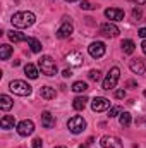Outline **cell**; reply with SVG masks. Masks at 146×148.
<instances>
[{
  "instance_id": "6da1fadb",
  "label": "cell",
  "mask_w": 146,
  "mask_h": 148,
  "mask_svg": "<svg viewBox=\"0 0 146 148\" xmlns=\"http://www.w3.org/2000/svg\"><path fill=\"white\" fill-rule=\"evenodd\" d=\"M10 21H12V24H14L16 28H29V26L35 24L36 17H35L33 12L23 10V12H16V14H12Z\"/></svg>"
},
{
  "instance_id": "7a4b0ae2",
  "label": "cell",
  "mask_w": 146,
  "mask_h": 148,
  "mask_svg": "<svg viewBox=\"0 0 146 148\" xmlns=\"http://www.w3.org/2000/svg\"><path fill=\"white\" fill-rule=\"evenodd\" d=\"M38 67L45 76H55L57 74V64L50 55H41V59L38 60Z\"/></svg>"
},
{
  "instance_id": "3957f363",
  "label": "cell",
  "mask_w": 146,
  "mask_h": 148,
  "mask_svg": "<svg viewBox=\"0 0 146 148\" xmlns=\"http://www.w3.org/2000/svg\"><path fill=\"white\" fill-rule=\"evenodd\" d=\"M9 90L14 93V95H19V97H29L31 95V86L26 83V81H21V79H16V81H10L9 84Z\"/></svg>"
},
{
  "instance_id": "277c9868",
  "label": "cell",
  "mask_w": 146,
  "mask_h": 148,
  "mask_svg": "<svg viewBox=\"0 0 146 148\" xmlns=\"http://www.w3.org/2000/svg\"><path fill=\"white\" fill-rule=\"evenodd\" d=\"M119 77H120V69L119 67H112L107 74V77H105V81H103V90H113L115 86H117V83H119Z\"/></svg>"
},
{
  "instance_id": "5b68a950",
  "label": "cell",
  "mask_w": 146,
  "mask_h": 148,
  "mask_svg": "<svg viewBox=\"0 0 146 148\" xmlns=\"http://www.w3.org/2000/svg\"><path fill=\"white\" fill-rule=\"evenodd\" d=\"M67 127H69V131H71L72 134H79V133H83V131L86 129V121H84L81 115H74V117L69 119Z\"/></svg>"
},
{
  "instance_id": "8992f818",
  "label": "cell",
  "mask_w": 146,
  "mask_h": 148,
  "mask_svg": "<svg viewBox=\"0 0 146 148\" xmlns=\"http://www.w3.org/2000/svg\"><path fill=\"white\" fill-rule=\"evenodd\" d=\"M105 43H102V41H93L89 47H88V52H89V55L93 57V59H100V57H103L105 55Z\"/></svg>"
},
{
  "instance_id": "52a82bcc",
  "label": "cell",
  "mask_w": 146,
  "mask_h": 148,
  "mask_svg": "<svg viewBox=\"0 0 146 148\" xmlns=\"http://www.w3.org/2000/svg\"><path fill=\"white\" fill-rule=\"evenodd\" d=\"M100 145H102V148H124L122 141L117 136H112V134H105L100 140Z\"/></svg>"
},
{
  "instance_id": "ba28073f",
  "label": "cell",
  "mask_w": 146,
  "mask_h": 148,
  "mask_svg": "<svg viewBox=\"0 0 146 148\" xmlns=\"http://www.w3.org/2000/svg\"><path fill=\"white\" fill-rule=\"evenodd\" d=\"M91 109L95 112H103L110 109V100L105 97H95L93 102H91Z\"/></svg>"
},
{
  "instance_id": "9c48e42d",
  "label": "cell",
  "mask_w": 146,
  "mask_h": 148,
  "mask_svg": "<svg viewBox=\"0 0 146 148\" xmlns=\"http://www.w3.org/2000/svg\"><path fill=\"white\" fill-rule=\"evenodd\" d=\"M33 131H35V122L29 119H24L17 124V133L21 136H29V134H33Z\"/></svg>"
},
{
  "instance_id": "30bf717a",
  "label": "cell",
  "mask_w": 146,
  "mask_h": 148,
  "mask_svg": "<svg viewBox=\"0 0 146 148\" xmlns=\"http://www.w3.org/2000/svg\"><path fill=\"white\" fill-rule=\"evenodd\" d=\"M119 33H120L119 28L115 24H112V23H103L100 26V35H103V36H107V38H115Z\"/></svg>"
},
{
  "instance_id": "8fae6325",
  "label": "cell",
  "mask_w": 146,
  "mask_h": 148,
  "mask_svg": "<svg viewBox=\"0 0 146 148\" xmlns=\"http://www.w3.org/2000/svg\"><path fill=\"white\" fill-rule=\"evenodd\" d=\"M72 31H74V26H72V23L71 21H64L60 26H59V29H57V38H69L71 35H72Z\"/></svg>"
},
{
  "instance_id": "7c38bea8",
  "label": "cell",
  "mask_w": 146,
  "mask_h": 148,
  "mask_svg": "<svg viewBox=\"0 0 146 148\" xmlns=\"http://www.w3.org/2000/svg\"><path fill=\"white\" fill-rule=\"evenodd\" d=\"M129 67H131V71L134 74H145L146 73V60L141 59V57L132 59V60L129 62Z\"/></svg>"
},
{
  "instance_id": "4fadbf2b",
  "label": "cell",
  "mask_w": 146,
  "mask_h": 148,
  "mask_svg": "<svg viewBox=\"0 0 146 148\" xmlns=\"http://www.w3.org/2000/svg\"><path fill=\"white\" fill-rule=\"evenodd\" d=\"M105 17L110 21H124V10L117 7H110L105 10Z\"/></svg>"
},
{
  "instance_id": "5bb4252c",
  "label": "cell",
  "mask_w": 146,
  "mask_h": 148,
  "mask_svg": "<svg viewBox=\"0 0 146 148\" xmlns=\"http://www.w3.org/2000/svg\"><path fill=\"white\" fill-rule=\"evenodd\" d=\"M65 60H67L71 66L77 67V66H83L84 57H83V53H81V52H71L69 55H65Z\"/></svg>"
},
{
  "instance_id": "9a60e30c",
  "label": "cell",
  "mask_w": 146,
  "mask_h": 148,
  "mask_svg": "<svg viewBox=\"0 0 146 148\" xmlns=\"http://www.w3.org/2000/svg\"><path fill=\"white\" fill-rule=\"evenodd\" d=\"M41 126L45 129H52L55 126V117L50 114V112H43L41 114Z\"/></svg>"
},
{
  "instance_id": "2e32d148",
  "label": "cell",
  "mask_w": 146,
  "mask_h": 148,
  "mask_svg": "<svg viewBox=\"0 0 146 148\" xmlns=\"http://www.w3.org/2000/svg\"><path fill=\"white\" fill-rule=\"evenodd\" d=\"M40 95H41V98H45V100H53L55 95H57V91H55V88H52V86H43V88L40 90Z\"/></svg>"
},
{
  "instance_id": "e0dca14e",
  "label": "cell",
  "mask_w": 146,
  "mask_h": 148,
  "mask_svg": "<svg viewBox=\"0 0 146 148\" xmlns=\"http://www.w3.org/2000/svg\"><path fill=\"white\" fill-rule=\"evenodd\" d=\"M0 126H2V129H14L16 119H14L12 115H3V117L0 119Z\"/></svg>"
},
{
  "instance_id": "ac0fdd59",
  "label": "cell",
  "mask_w": 146,
  "mask_h": 148,
  "mask_svg": "<svg viewBox=\"0 0 146 148\" xmlns=\"http://www.w3.org/2000/svg\"><path fill=\"white\" fill-rule=\"evenodd\" d=\"M120 47H122V52H124L126 55H131V53L134 52V48H136V43H134L132 40H124Z\"/></svg>"
},
{
  "instance_id": "d6986e66",
  "label": "cell",
  "mask_w": 146,
  "mask_h": 148,
  "mask_svg": "<svg viewBox=\"0 0 146 148\" xmlns=\"http://www.w3.org/2000/svg\"><path fill=\"white\" fill-rule=\"evenodd\" d=\"M9 38H10V41H14V43H19V41H28V36L26 35H23L21 31H9Z\"/></svg>"
},
{
  "instance_id": "ffe728a7",
  "label": "cell",
  "mask_w": 146,
  "mask_h": 148,
  "mask_svg": "<svg viewBox=\"0 0 146 148\" xmlns=\"http://www.w3.org/2000/svg\"><path fill=\"white\" fill-rule=\"evenodd\" d=\"M86 103H88V98L86 97H77V98H74L72 107H74V110H83L86 107Z\"/></svg>"
},
{
  "instance_id": "44dd1931",
  "label": "cell",
  "mask_w": 146,
  "mask_h": 148,
  "mask_svg": "<svg viewBox=\"0 0 146 148\" xmlns=\"http://www.w3.org/2000/svg\"><path fill=\"white\" fill-rule=\"evenodd\" d=\"M12 107V98L9 95H0V109L2 110H9Z\"/></svg>"
},
{
  "instance_id": "7402d4cb",
  "label": "cell",
  "mask_w": 146,
  "mask_h": 148,
  "mask_svg": "<svg viewBox=\"0 0 146 148\" xmlns=\"http://www.w3.org/2000/svg\"><path fill=\"white\" fill-rule=\"evenodd\" d=\"M24 73H26V76H28L29 79H36L38 74H40L38 69L33 66V64H26V66H24Z\"/></svg>"
},
{
  "instance_id": "603a6c76",
  "label": "cell",
  "mask_w": 146,
  "mask_h": 148,
  "mask_svg": "<svg viewBox=\"0 0 146 148\" xmlns=\"http://www.w3.org/2000/svg\"><path fill=\"white\" fill-rule=\"evenodd\" d=\"M10 55H12V47L10 45H0V59L7 60Z\"/></svg>"
},
{
  "instance_id": "cb8c5ba5",
  "label": "cell",
  "mask_w": 146,
  "mask_h": 148,
  "mask_svg": "<svg viewBox=\"0 0 146 148\" xmlns=\"http://www.w3.org/2000/svg\"><path fill=\"white\" fill-rule=\"evenodd\" d=\"M131 121H132V119H131V114H129V112H122V114L119 115V122H120L122 127H129V126H131Z\"/></svg>"
},
{
  "instance_id": "d4e9b609",
  "label": "cell",
  "mask_w": 146,
  "mask_h": 148,
  "mask_svg": "<svg viewBox=\"0 0 146 148\" xmlns=\"http://www.w3.org/2000/svg\"><path fill=\"white\" fill-rule=\"evenodd\" d=\"M71 90H72L74 93H84V91L88 90V84H86L84 81H76V83L72 84V88H71Z\"/></svg>"
},
{
  "instance_id": "484cf974",
  "label": "cell",
  "mask_w": 146,
  "mask_h": 148,
  "mask_svg": "<svg viewBox=\"0 0 146 148\" xmlns=\"http://www.w3.org/2000/svg\"><path fill=\"white\" fill-rule=\"evenodd\" d=\"M28 45H29L31 52H35V53H38V52H41V43L38 41L36 38H28Z\"/></svg>"
},
{
  "instance_id": "4316f807",
  "label": "cell",
  "mask_w": 146,
  "mask_h": 148,
  "mask_svg": "<svg viewBox=\"0 0 146 148\" xmlns=\"http://www.w3.org/2000/svg\"><path fill=\"white\" fill-rule=\"evenodd\" d=\"M120 114H122V107H119V105H115V107H110L108 117H117V115H120Z\"/></svg>"
},
{
  "instance_id": "83f0119b",
  "label": "cell",
  "mask_w": 146,
  "mask_h": 148,
  "mask_svg": "<svg viewBox=\"0 0 146 148\" xmlns=\"http://www.w3.org/2000/svg\"><path fill=\"white\" fill-rule=\"evenodd\" d=\"M88 76H89V79H93V81H100V77H102V73H100L98 69H91Z\"/></svg>"
},
{
  "instance_id": "f1b7e54d",
  "label": "cell",
  "mask_w": 146,
  "mask_h": 148,
  "mask_svg": "<svg viewBox=\"0 0 146 148\" xmlns=\"http://www.w3.org/2000/svg\"><path fill=\"white\" fill-rule=\"evenodd\" d=\"M81 9H84V10H91V9H95V5H91L89 0H83V2H81Z\"/></svg>"
},
{
  "instance_id": "f546056e",
  "label": "cell",
  "mask_w": 146,
  "mask_h": 148,
  "mask_svg": "<svg viewBox=\"0 0 146 148\" xmlns=\"http://www.w3.org/2000/svg\"><path fill=\"white\" fill-rule=\"evenodd\" d=\"M33 148H43V141H41V138H35V140H33Z\"/></svg>"
},
{
  "instance_id": "4dcf8cb0",
  "label": "cell",
  "mask_w": 146,
  "mask_h": 148,
  "mask_svg": "<svg viewBox=\"0 0 146 148\" xmlns=\"http://www.w3.org/2000/svg\"><path fill=\"white\" fill-rule=\"evenodd\" d=\"M132 16H134L136 19H141V16H143V12H141V9H139V7H138V9H134V10H132Z\"/></svg>"
},
{
  "instance_id": "1f68e13d",
  "label": "cell",
  "mask_w": 146,
  "mask_h": 148,
  "mask_svg": "<svg viewBox=\"0 0 146 148\" xmlns=\"http://www.w3.org/2000/svg\"><path fill=\"white\" fill-rule=\"evenodd\" d=\"M115 98H126V90H117L115 91Z\"/></svg>"
},
{
  "instance_id": "d6a6232c",
  "label": "cell",
  "mask_w": 146,
  "mask_h": 148,
  "mask_svg": "<svg viewBox=\"0 0 146 148\" xmlns=\"http://www.w3.org/2000/svg\"><path fill=\"white\" fill-rule=\"evenodd\" d=\"M138 35H139L141 38H145V40H146V28H141V29L138 31Z\"/></svg>"
},
{
  "instance_id": "836d02e7",
  "label": "cell",
  "mask_w": 146,
  "mask_h": 148,
  "mask_svg": "<svg viewBox=\"0 0 146 148\" xmlns=\"http://www.w3.org/2000/svg\"><path fill=\"white\" fill-rule=\"evenodd\" d=\"M62 76H64V77H71V76H72V73H71L69 69H65V71H62Z\"/></svg>"
},
{
  "instance_id": "e575fe53",
  "label": "cell",
  "mask_w": 146,
  "mask_h": 148,
  "mask_svg": "<svg viewBox=\"0 0 146 148\" xmlns=\"http://www.w3.org/2000/svg\"><path fill=\"white\" fill-rule=\"evenodd\" d=\"M127 88H136V81H127Z\"/></svg>"
},
{
  "instance_id": "d590c367",
  "label": "cell",
  "mask_w": 146,
  "mask_h": 148,
  "mask_svg": "<svg viewBox=\"0 0 146 148\" xmlns=\"http://www.w3.org/2000/svg\"><path fill=\"white\" fill-rule=\"evenodd\" d=\"M141 48H143V53L146 55V40L143 41V43H141Z\"/></svg>"
},
{
  "instance_id": "8d00e7d4",
  "label": "cell",
  "mask_w": 146,
  "mask_h": 148,
  "mask_svg": "<svg viewBox=\"0 0 146 148\" xmlns=\"http://www.w3.org/2000/svg\"><path fill=\"white\" fill-rule=\"evenodd\" d=\"M55 148H67V147H55Z\"/></svg>"
},
{
  "instance_id": "74e56055",
  "label": "cell",
  "mask_w": 146,
  "mask_h": 148,
  "mask_svg": "<svg viewBox=\"0 0 146 148\" xmlns=\"http://www.w3.org/2000/svg\"><path fill=\"white\" fill-rule=\"evenodd\" d=\"M65 2H76V0H65Z\"/></svg>"
},
{
  "instance_id": "f35d334b",
  "label": "cell",
  "mask_w": 146,
  "mask_h": 148,
  "mask_svg": "<svg viewBox=\"0 0 146 148\" xmlns=\"http://www.w3.org/2000/svg\"><path fill=\"white\" fill-rule=\"evenodd\" d=\"M145 97H146V90H145Z\"/></svg>"
}]
</instances>
